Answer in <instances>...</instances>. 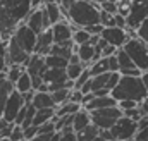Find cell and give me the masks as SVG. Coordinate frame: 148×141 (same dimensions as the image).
I'll return each instance as SVG.
<instances>
[{"label":"cell","mask_w":148,"mask_h":141,"mask_svg":"<svg viewBox=\"0 0 148 141\" xmlns=\"http://www.w3.org/2000/svg\"><path fill=\"white\" fill-rule=\"evenodd\" d=\"M90 72H91V77L100 76V74H107V72H110V70H109V59H100L98 62L91 64Z\"/></svg>","instance_id":"30"},{"label":"cell","mask_w":148,"mask_h":141,"mask_svg":"<svg viewBox=\"0 0 148 141\" xmlns=\"http://www.w3.org/2000/svg\"><path fill=\"white\" fill-rule=\"evenodd\" d=\"M112 138L117 141H134L138 134V122L127 119V117H121L117 120V124L110 129Z\"/></svg>","instance_id":"6"},{"label":"cell","mask_w":148,"mask_h":141,"mask_svg":"<svg viewBox=\"0 0 148 141\" xmlns=\"http://www.w3.org/2000/svg\"><path fill=\"white\" fill-rule=\"evenodd\" d=\"M117 107L124 112V110H131V108H138L140 103H136V102H133V100H124V102H119Z\"/></svg>","instance_id":"43"},{"label":"cell","mask_w":148,"mask_h":141,"mask_svg":"<svg viewBox=\"0 0 148 141\" xmlns=\"http://www.w3.org/2000/svg\"><path fill=\"white\" fill-rule=\"evenodd\" d=\"M45 64H47L48 69H67L69 60L64 59V57H59V55H47Z\"/></svg>","instance_id":"25"},{"label":"cell","mask_w":148,"mask_h":141,"mask_svg":"<svg viewBox=\"0 0 148 141\" xmlns=\"http://www.w3.org/2000/svg\"><path fill=\"white\" fill-rule=\"evenodd\" d=\"M100 23H102L103 28H114V26H115V16H112L109 12H103V10H102V19H100Z\"/></svg>","instance_id":"38"},{"label":"cell","mask_w":148,"mask_h":141,"mask_svg":"<svg viewBox=\"0 0 148 141\" xmlns=\"http://www.w3.org/2000/svg\"><path fill=\"white\" fill-rule=\"evenodd\" d=\"M24 24H26L28 28H31L36 35L47 31V29H45V14H43V9H41V7H40V9H33V12L28 16V19L24 21Z\"/></svg>","instance_id":"15"},{"label":"cell","mask_w":148,"mask_h":141,"mask_svg":"<svg viewBox=\"0 0 148 141\" xmlns=\"http://www.w3.org/2000/svg\"><path fill=\"white\" fill-rule=\"evenodd\" d=\"M14 86H16V91H19L21 95H26V93H29V91H35V90H33V79H31V76H29L28 72H24Z\"/></svg>","instance_id":"23"},{"label":"cell","mask_w":148,"mask_h":141,"mask_svg":"<svg viewBox=\"0 0 148 141\" xmlns=\"http://www.w3.org/2000/svg\"><path fill=\"white\" fill-rule=\"evenodd\" d=\"M31 2H33V9H40L45 0H31Z\"/></svg>","instance_id":"51"},{"label":"cell","mask_w":148,"mask_h":141,"mask_svg":"<svg viewBox=\"0 0 148 141\" xmlns=\"http://www.w3.org/2000/svg\"><path fill=\"white\" fill-rule=\"evenodd\" d=\"M48 69L47 64H45V57L38 55V53H33L29 62L26 64V72L31 76V77H41L43 72Z\"/></svg>","instance_id":"16"},{"label":"cell","mask_w":148,"mask_h":141,"mask_svg":"<svg viewBox=\"0 0 148 141\" xmlns=\"http://www.w3.org/2000/svg\"><path fill=\"white\" fill-rule=\"evenodd\" d=\"M93 98H95V95H93V93H90V95H84V98H83V107H86L90 102H91V100H93Z\"/></svg>","instance_id":"47"},{"label":"cell","mask_w":148,"mask_h":141,"mask_svg":"<svg viewBox=\"0 0 148 141\" xmlns=\"http://www.w3.org/2000/svg\"><path fill=\"white\" fill-rule=\"evenodd\" d=\"M53 134H50V136H43V134H38L36 138H33L31 141H50V138H52Z\"/></svg>","instance_id":"48"},{"label":"cell","mask_w":148,"mask_h":141,"mask_svg":"<svg viewBox=\"0 0 148 141\" xmlns=\"http://www.w3.org/2000/svg\"><path fill=\"white\" fill-rule=\"evenodd\" d=\"M81 108H83V105H76V103L67 102V103H64V105H60V107H57V108H55V117H57V119H60V117L74 115V114H77Z\"/></svg>","instance_id":"24"},{"label":"cell","mask_w":148,"mask_h":141,"mask_svg":"<svg viewBox=\"0 0 148 141\" xmlns=\"http://www.w3.org/2000/svg\"><path fill=\"white\" fill-rule=\"evenodd\" d=\"M109 79H110V72L91 77V93L100 91V90H105V88H107V84H109Z\"/></svg>","instance_id":"28"},{"label":"cell","mask_w":148,"mask_h":141,"mask_svg":"<svg viewBox=\"0 0 148 141\" xmlns=\"http://www.w3.org/2000/svg\"><path fill=\"white\" fill-rule=\"evenodd\" d=\"M119 2H121V3H129V5H131V2H133V0H119Z\"/></svg>","instance_id":"54"},{"label":"cell","mask_w":148,"mask_h":141,"mask_svg":"<svg viewBox=\"0 0 148 141\" xmlns=\"http://www.w3.org/2000/svg\"><path fill=\"white\" fill-rule=\"evenodd\" d=\"M21 140H24V129L21 126H16L12 134H10V138H9V141H21Z\"/></svg>","instance_id":"41"},{"label":"cell","mask_w":148,"mask_h":141,"mask_svg":"<svg viewBox=\"0 0 148 141\" xmlns=\"http://www.w3.org/2000/svg\"><path fill=\"white\" fill-rule=\"evenodd\" d=\"M109 70H110V72H119V60H117V55L109 57Z\"/></svg>","instance_id":"45"},{"label":"cell","mask_w":148,"mask_h":141,"mask_svg":"<svg viewBox=\"0 0 148 141\" xmlns=\"http://www.w3.org/2000/svg\"><path fill=\"white\" fill-rule=\"evenodd\" d=\"M52 33H53L55 45H66V43H71L73 41L74 28L69 21H60L59 24L52 26Z\"/></svg>","instance_id":"12"},{"label":"cell","mask_w":148,"mask_h":141,"mask_svg":"<svg viewBox=\"0 0 148 141\" xmlns=\"http://www.w3.org/2000/svg\"><path fill=\"white\" fill-rule=\"evenodd\" d=\"M148 17V0H133L127 14V31H138Z\"/></svg>","instance_id":"7"},{"label":"cell","mask_w":148,"mask_h":141,"mask_svg":"<svg viewBox=\"0 0 148 141\" xmlns=\"http://www.w3.org/2000/svg\"><path fill=\"white\" fill-rule=\"evenodd\" d=\"M100 10L103 12H109L112 16L119 14V0H105L100 3Z\"/></svg>","instance_id":"34"},{"label":"cell","mask_w":148,"mask_h":141,"mask_svg":"<svg viewBox=\"0 0 148 141\" xmlns=\"http://www.w3.org/2000/svg\"><path fill=\"white\" fill-rule=\"evenodd\" d=\"M83 98H84V95H83L79 90H73L69 102H71V103H76V105H83Z\"/></svg>","instance_id":"42"},{"label":"cell","mask_w":148,"mask_h":141,"mask_svg":"<svg viewBox=\"0 0 148 141\" xmlns=\"http://www.w3.org/2000/svg\"><path fill=\"white\" fill-rule=\"evenodd\" d=\"M29 59H31V55L14 38H10L9 43H7V60H9V64L10 66H24L26 67Z\"/></svg>","instance_id":"9"},{"label":"cell","mask_w":148,"mask_h":141,"mask_svg":"<svg viewBox=\"0 0 148 141\" xmlns=\"http://www.w3.org/2000/svg\"><path fill=\"white\" fill-rule=\"evenodd\" d=\"M55 119V108H43V110H36V115H35V120H33V126H43L50 120Z\"/></svg>","instance_id":"22"},{"label":"cell","mask_w":148,"mask_h":141,"mask_svg":"<svg viewBox=\"0 0 148 141\" xmlns=\"http://www.w3.org/2000/svg\"><path fill=\"white\" fill-rule=\"evenodd\" d=\"M36 136H38V127L36 126H31V127L24 129V140L31 141L33 138H36Z\"/></svg>","instance_id":"44"},{"label":"cell","mask_w":148,"mask_h":141,"mask_svg":"<svg viewBox=\"0 0 148 141\" xmlns=\"http://www.w3.org/2000/svg\"><path fill=\"white\" fill-rule=\"evenodd\" d=\"M86 69H90V67H86L84 64H69L67 69H66V72H67V77L76 83V81L81 77V74H83Z\"/></svg>","instance_id":"29"},{"label":"cell","mask_w":148,"mask_h":141,"mask_svg":"<svg viewBox=\"0 0 148 141\" xmlns=\"http://www.w3.org/2000/svg\"><path fill=\"white\" fill-rule=\"evenodd\" d=\"M141 79H143V84H145V88H147V93H148V72H143Z\"/></svg>","instance_id":"52"},{"label":"cell","mask_w":148,"mask_h":141,"mask_svg":"<svg viewBox=\"0 0 148 141\" xmlns=\"http://www.w3.org/2000/svg\"><path fill=\"white\" fill-rule=\"evenodd\" d=\"M148 127V117L145 115L140 122H138V131H143V129H147Z\"/></svg>","instance_id":"46"},{"label":"cell","mask_w":148,"mask_h":141,"mask_svg":"<svg viewBox=\"0 0 148 141\" xmlns=\"http://www.w3.org/2000/svg\"><path fill=\"white\" fill-rule=\"evenodd\" d=\"M100 19H102L100 3H95V2L77 0L74 7L69 10V23L79 29H86L90 26L102 24Z\"/></svg>","instance_id":"2"},{"label":"cell","mask_w":148,"mask_h":141,"mask_svg":"<svg viewBox=\"0 0 148 141\" xmlns=\"http://www.w3.org/2000/svg\"><path fill=\"white\" fill-rule=\"evenodd\" d=\"M140 108H141L143 115H147V117H148V98L145 100V102H143V103H141V105H140Z\"/></svg>","instance_id":"49"},{"label":"cell","mask_w":148,"mask_h":141,"mask_svg":"<svg viewBox=\"0 0 148 141\" xmlns=\"http://www.w3.org/2000/svg\"><path fill=\"white\" fill-rule=\"evenodd\" d=\"M136 36L140 38V40H143L145 43L148 45V17L143 21V24L138 28V31H136Z\"/></svg>","instance_id":"40"},{"label":"cell","mask_w":148,"mask_h":141,"mask_svg":"<svg viewBox=\"0 0 148 141\" xmlns=\"http://www.w3.org/2000/svg\"><path fill=\"white\" fill-rule=\"evenodd\" d=\"M91 40V35L86 31V29H76L73 36V41L76 47H81V45H88Z\"/></svg>","instance_id":"33"},{"label":"cell","mask_w":148,"mask_h":141,"mask_svg":"<svg viewBox=\"0 0 148 141\" xmlns=\"http://www.w3.org/2000/svg\"><path fill=\"white\" fill-rule=\"evenodd\" d=\"M88 2H95V3H102V2H105V0H88Z\"/></svg>","instance_id":"55"},{"label":"cell","mask_w":148,"mask_h":141,"mask_svg":"<svg viewBox=\"0 0 148 141\" xmlns=\"http://www.w3.org/2000/svg\"><path fill=\"white\" fill-rule=\"evenodd\" d=\"M50 141H60V133H55V134L50 138Z\"/></svg>","instance_id":"53"},{"label":"cell","mask_w":148,"mask_h":141,"mask_svg":"<svg viewBox=\"0 0 148 141\" xmlns=\"http://www.w3.org/2000/svg\"><path fill=\"white\" fill-rule=\"evenodd\" d=\"M122 114H124V117H127V119H131V120H134V122H140V120L145 117L140 107H138V108H131V110H124Z\"/></svg>","instance_id":"37"},{"label":"cell","mask_w":148,"mask_h":141,"mask_svg":"<svg viewBox=\"0 0 148 141\" xmlns=\"http://www.w3.org/2000/svg\"><path fill=\"white\" fill-rule=\"evenodd\" d=\"M55 2H60V0H55Z\"/></svg>","instance_id":"59"},{"label":"cell","mask_w":148,"mask_h":141,"mask_svg":"<svg viewBox=\"0 0 148 141\" xmlns=\"http://www.w3.org/2000/svg\"><path fill=\"white\" fill-rule=\"evenodd\" d=\"M29 55H33L35 53V48H36V41H38V35L31 29V28H28L24 23L16 29V33L12 36Z\"/></svg>","instance_id":"8"},{"label":"cell","mask_w":148,"mask_h":141,"mask_svg":"<svg viewBox=\"0 0 148 141\" xmlns=\"http://www.w3.org/2000/svg\"><path fill=\"white\" fill-rule=\"evenodd\" d=\"M91 124V114L86 108H81L77 114H74L73 117V129L76 133H81L83 129H86Z\"/></svg>","instance_id":"18"},{"label":"cell","mask_w":148,"mask_h":141,"mask_svg":"<svg viewBox=\"0 0 148 141\" xmlns=\"http://www.w3.org/2000/svg\"><path fill=\"white\" fill-rule=\"evenodd\" d=\"M21 141H28V140H21Z\"/></svg>","instance_id":"57"},{"label":"cell","mask_w":148,"mask_h":141,"mask_svg":"<svg viewBox=\"0 0 148 141\" xmlns=\"http://www.w3.org/2000/svg\"><path fill=\"white\" fill-rule=\"evenodd\" d=\"M55 133H57V129H55V119L38 127V134H43V136H50V134H55Z\"/></svg>","instance_id":"36"},{"label":"cell","mask_w":148,"mask_h":141,"mask_svg":"<svg viewBox=\"0 0 148 141\" xmlns=\"http://www.w3.org/2000/svg\"><path fill=\"white\" fill-rule=\"evenodd\" d=\"M60 141H77V133L73 127H66L60 133Z\"/></svg>","instance_id":"39"},{"label":"cell","mask_w":148,"mask_h":141,"mask_svg":"<svg viewBox=\"0 0 148 141\" xmlns=\"http://www.w3.org/2000/svg\"><path fill=\"white\" fill-rule=\"evenodd\" d=\"M69 64H81V59H79V55H77V53H74L73 57L69 59Z\"/></svg>","instance_id":"50"},{"label":"cell","mask_w":148,"mask_h":141,"mask_svg":"<svg viewBox=\"0 0 148 141\" xmlns=\"http://www.w3.org/2000/svg\"><path fill=\"white\" fill-rule=\"evenodd\" d=\"M112 107H117V102L112 98V95H109V97H95L83 108H86L88 112H95V110H103V108H112Z\"/></svg>","instance_id":"17"},{"label":"cell","mask_w":148,"mask_h":141,"mask_svg":"<svg viewBox=\"0 0 148 141\" xmlns=\"http://www.w3.org/2000/svg\"><path fill=\"white\" fill-rule=\"evenodd\" d=\"M122 50L131 57L134 66L141 72H148V45L143 40H140L138 36L129 38Z\"/></svg>","instance_id":"4"},{"label":"cell","mask_w":148,"mask_h":141,"mask_svg":"<svg viewBox=\"0 0 148 141\" xmlns=\"http://www.w3.org/2000/svg\"><path fill=\"white\" fill-rule=\"evenodd\" d=\"M90 114H91V124L97 126L100 131H110L112 127L117 124V120L124 115L119 107L95 110V112H90Z\"/></svg>","instance_id":"5"},{"label":"cell","mask_w":148,"mask_h":141,"mask_svg":"<svg viewBox=\"0 0 148 141\" xmlns=\"http://www.w3.org/2000/svg\"><path fill=\"white\" fill-rule=\"evenodd\" d=\"M14 127H16V124L14 122H7V120H0V138L2 140H9L10 138V134H12V131H14Z\"/></svg>","instance_id":"35"},{"label":"cell","mask_w":148,"mask_h":141,"mask_svg":"<svg viewBox=\"0 0 148 141\" xmlns=\"http://www.w3.org/2000/svg\"><path fill=\"white\" fill-rule=\"evenodd\" d=\"M26 107L24 102V97L19 93V91H12L10 97L7 98V103H5V112H3V120L7 122H16V117L19 115V112Z\"/></svg>","instance_id":"10"},{"label":"cell","mask_w":148,"mask_h":141,"mask_svg":"<svg viewBox=\"0 0 148 141\" xmlns=\"http://www.w3.org/2000/svg\"><path fill=\"white\" fill-rule=\"evenodd\" d=\"M129 38L131 36L126 29H121V28H115V26L114 28H105L103 33H102V40H105L110 47H115L117 50L124 48V45L127 43Z\"/></svg>","instance_id":"11"},{"label":"cell","mask_w":148,"mask_h":141,"mask_svg":"<svg viewBox=\"0 0 148 141\" xmlns=\"http://www.w3.org/2000/svg\"><path fill=\"white\" fill-rule=\"evenodd\" d=\"M100 136V129L93 124H90L86 129H83L81 133H77V141H95V138Z\"/></svg>","instance_id":"27"},{"label":"cell","mask_w":148,"mask_h":141,"mask_svg":"<svg viewBox=\"0 0 148 141\" xmlns=\"http://www.w3.org/2000/svg\"><path fill=\"white\" fill-rule=\"evenodd\" d=\"M53 45H55V41H53V33H52V29H47V31H43V33L38 35L35 53L41 55V57H47V55H50V50H52Z\"/></svg>","instance_id":"13"},{"label":"cell","mask_w":148,"mask_h":141,"mask_svg":"<svg viewBox=\"0 0 148 141\" xmlns=\"http://www.w3.org/2000/svg\"><path fill=\"white\" fill-rule=\"evenodd\" d=\"M110 95L117 103L124 102V100H133V102L141 105L148 98L143 79L141 77H129V76H122L121 77V83L117 84V88L112 91Z\"/></svg>","instance_id":"3"},{"label":"cell","mask_w":148,"mask_h":141,"mask_svg":"<svg viewBox=\"0 0 148 141\" xmlns=\"http://www.w3.org/2000/svg\"><path fill=\"white\" fill-rule=\"evenodd\" d=\"M110 141H117V140H110Z\"/></svg>","instance_id":"58"},{"label":"cell","mask_w":148,"mask_h":141,"mask_svg":"<svg viewBox=\"0 0 148 141\" xmlns=\"http://www.w3.org/2000/svg\"><path fill=\"white\" fill-rule=\"evenodd\" d=\"M33 107L36 110H43V108H57L53 103V98H52V93H35V98H33Z\"/></svg>","instance_id":"19"},{"label":"cell","mask_w":148,"mask_h":141,"mask_svg":"<svg viewBox=\"0 0 148 141\" xmlns=\"http://www.w3.org/2000/svg\"><path fill=\"white\" fill-rule=\"evenodd\" d=\"M33 12L31 0H0V33L9 41L16 29Z\"/></svg>","instance_id":"1"},{"label":"cell","mask_w":148,"mask_h":141,"mask_svg":"<svg viewBox=\"0 0 148 141\" xmlns=\"http://www.w3.org/2000/svg\"><path fill=\"white\" fill-rule=\"evenodd\" d=\"M0 141H9V140H0Z\"/></svg>","instance_id":"56"},{"label":"cell","mask_w":148,"mask_h":141,"mask_svg":"<svg viewBox=\"0 0 148 141\" xmlns=\"http://www.w3.org/2000/svg\"><path fill=\"white\" fill-rule=\"evenodd\" d=\"M41 9H43L45 14L48 16L52 26L59 24L60 21H66L64 16H62V9H60V3H59V2H55V0H45L43 5H41Z\"/></svg>","instance_id":"14"},{"label":"cell","mask_w":148,"mask_h":141,"mask_svg":"<svg viewBox=\"0 0 148 141\" xmlns=\"http://www.w3.org/2000/svg\"><path fill=\"white\" fill-rule=\"evenodd\" d=\"M117 60H119V72H124V70H131V69H138L134 66V62L131 60V57L121 48L117 50Z\"/></svg>","instance_id":"26"},{"label":"cell","mask_w":148,"mask_h":141,"mask_svg":"<svg viewBox=\"0 0 148 141\" xmlns=\"http://www.w3.org/2000/svg\"><path fill=\"white\" fill-rule=\"evenodd\" d=\"M16 90V86L9 81H5L3 84H0V120L3 119V112H5V103H7V98L10 97V93Z\"/></svg>","instance_id":"21"},{"label":"cell","mask_w":148,"mask_h":141,"mask_svg":"<svg viewBox=\"0 0 148 141\" xmlns=\"http://www.w3.org/2000/svg\"><path fill=\"white\" fill-rule=\"evenodd\" d=\"M24 72H26V67L24 66H10L9 70H7V81L12 83V84H16Z\"/></svg>","instance_id":"32"},{"label":"cell","mask_w":148,"mask_h":141,"mask_svg":"<svg viewBox=\"0 0 148 141\" xmlns=\"http://www.w3.org/2000/svg\"><path fill=\"white\" fill-rule=\"evenodd\" d=\"M76 53L79 55L81 64H84L86 67H91V64L95 60V47H91L90 43L88 45H81V47H77Z\"/></svg>","instance_id":"20"},{"label":"cell","mask_w":148,"mask_h":141,"mask_svg":"<svg viewBox=\"0 0 148 141\" xmlns=\"http://www.w3.org/2000/svg\"><path fill=\"white\" fill-rule=\"evenodd\" d=\"M71 91H73V90H67V88L59 90V91H53V93H52V98H53L55 107H60V105H64V103H67L69 98H71Z\"/></svg>","instance_id":"31"}]
</instances>
